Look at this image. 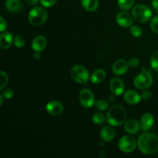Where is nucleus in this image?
<instances>
[{
    "label": "nucleus",
    "instance_id": "1",
    "mask_svg": "<svg viewBox=\"0 0 158 158\" xmlns=\"http://www.w3.org/2000/svg\"><path fill=\"white\" fill-rule=\"evenodd\" d=\"M140 151L143 154L151 155L158 152V137L151 133H143L137 140Z\"/></svg>",
    "mask_w": 158,
    "mask_h": 158
},
{
    "label": "nucleus",
    "instance_id": "2",
    "mask_svg": "<svg viewBox=\"0 0 158 158\" xmlns=\"http://www.w3.org/2000/svg\"><path fill=\"white\" fill-rule=\"evenodd\" d=\"M127 114L124 108L120 105H114L108 110L106 120L112 126H121L127 121Z\"/></svg>",
    "mask_w": 158,
    "mask_h": 158
},
{
    "label": "nucleus",
    "instance_id": "3",
    "mask_svg": "<svg viewBox=\"0 0 158 158\" xmlns=\"http://www.w3.org/2000/svg\"><path fill=\"white\" fill-rule=\"evenodd\" d=\"M47 18L48 13L46 10L44 8L40 6L31 9L28 16L29 23L34 26H40L44 24L47 20Z\"/></svg>",
    "mask_w": 158,
    "mask_h": 158
},
{
    "label": "nucleus",
    "instance_id": "4",
    "mask_svg": "<svg viewBox=\"0 0 158 158\" xmlns=\"http://www.w3.org/2000/svg\"><path fill=\"white\" fill-rule=\"evenodd\" d=\"M132 15L136 21L140 23H145L151 19L152 11L149 6L140 4L133 8Z\"/></svg>",
    "mask_w": 158,
    "mask_h": 158
},
{
    "label": "nucleus",
    "instance_id": "5",
    "mask_svg": "<svg viewBox=\"0 0 158 158\" xmlns=\"http://www.w3.org/2000/svg\"><path fill=\"white\" fill-rule=\"evenodd\" d=\"M153 83V77L148 71H143L136 77L134 80V85L138 89H146Z\"/></svg>",
    "mask_w": 158,
    "mask_h": 158
},
{
    "label": "nucleus",
    "instance_id": "6",
    "mask_svg": "<svg viewBox=\"0 0 158 158\" xmlns=\"http://www.w3.org/2000/svg\"><path fill=\"white\" fill-rule=\"evenodd\" d=\"M71 76L72 78L77 83L84 84L89 80V72L83 66L81 65H76L71 69Z\"/></svg>",
    "mask_w": 158,
    "mask_h": 158
},
{
    "label": "nucleus",
    "instance_id": "7",
    "mask_svg": "<svg viewBox=\"0 0 158 158\" xmlns=\"http://www.w3.org/2000/svg\"><path fill=\"white\" fill-rule=\"evenodd\" d=\"M119 148L124 153H131L135 150L137 141L132 136L126 135L122 137L119 140Z\"/></svg>",
    "mask_w": 158,
    "mask_h": 158
},
{
    "label": "nucleus",
    "instance_id": "8",
    "mask_svg": "<svg viewBox=\"0 0 158 158\" xmlns=\"http://www.w3.org/2000/svg\"><path fill=\"white\" fill-rule=\"evenodd\" d=\"M80 104L84 108H89L95 103L94 94L89 89H83L80 93L79 96Z\"/></svg>",
    "mask_w": 158,
    "mask_h": 158
},
{
    "label": "nucleus",
    "instance_id": "9",
    "mask_svg": "<svg viewBox=\"0 0 158 158\" xmlns=\"http://www.w3.org/2000/svg\"><path fill=\"white\" fill-rule=\"evenodd\" d=\"M129 63L123 59H119L116 60L112 66L113 72L115 75L122 76L127 72L129 69Z\"/></svg>",
    "mask_w": 158,
    "mask_h": 158
},
{
    "label": "nucleus",
    "instance_id": "10",
    "mask_svg": "<svg viewBox=\"0 0 158 158\" xmlns=\"http://www.w3.org/2000/svg\"><path fill=\"white\" fill-rule=\"evenodd\" d=\"M133 17L129 12H121L117 14L116 17V21L117 24L123 28H128L131 26L133 23Z\"/></svg>",
    "mask_w": 158,
    "mask_h": 158
},
{
    "label": "nucleus",
    "instance_id": "11",
    "mask_svg": "<svg viewBox=\"0 0 158 158\" xmlns=\"http://www.w3.org/2000/svg\"><path fill=\"white\" fill-rule=\"evenodd\" d=\"M46 109L50 115L60 116L63 112V105L58 100H52L47 103Z\"/></svg>",
    "mask_w": 158,
    "mask_h": 158
},
{
    "label": "nucleus",
    "instance_id": "12",
    "mask_svg": "<svg viewBox=\"0 0 158 158\" xmlns=\"http://www.w3.org/2000/svg\"><path fill=\"white\" fill-rule=\"evenodd\" d=\"M110 89L114 95H121L124 91L123 82L119 78L112 79L110 82Z\"/></svg>",
    "mask_w": 158,
    "mask_h": 158
},
{
    "label": "nucleus",
    "instance_id": "13",
    "mask_svg": "<svg viewBox=\"0 0 158 158\" xmlns=\"http://www.w3.org/2000/svg\"><path fill=\"white\" fill-rule=\"evenodd\" d=\"M123 99L129 104H137L141 100L140 94L133 89L126 91L123 94Z\"/></svg>",
    "mask_w": 158,
    "mask_h": 158
},
{
    "label": "nucleus",
    "instance_id": "14",
    "mask_svg": "<svg viewBox=\"0 0 158 158\" xmlns=\"http://www.w3.org/2000/svg\"><path fill=\"white\" fill-rule=\"evenodd\" d=\"M115 131L110 126H106L102 128L100 133V137L104 142H110L115 137Z\"/></svg>",
    "mask_w": 158,
    "mask_h": 158
},
{
    "label": "nucleus",
    "instance_id": "15",
    "mask_svg": "<svg viewBox=\"0 0 158 158\" xmlns=\"http://www.w3.org/2000/svg\"><path fill=\"white\" fill-rule=\"evenodd\" d=\"M154 123V118L152 114H144L140 119V127L143 131H148L151 129Z\"/></svg>",
    "mask_w": 158,
    "mask_h": 158
},
{
    "label": "nucleus",
    "instance_id": "16",
    "mask_svg": "<svg viewBox=\"0 0 158 158\" xmlns=\"http://www.w3.org/2000/svg\"><path fill=\"white\" fill-rule=\"evenodd\" d=\"M14 42L13 35L9 32H2L0 35V47L3 49H7L11 47Z\"/></svg>",
    "mask_w": 158,
    "mask_h": 158
},
{
    "label": "nucleus",
    "instance_id": "17",
    "mask_svg": "<svg viewBox=\"0 0 158 158\" xmlns=\"http://www.w3.org/2000/svg\"><path fill=\"white\" fill-rule=\"evenodd\" d=\"M47 40L43 35H38L35 37L32 43V48L35 52H41L46 48Z\"/></svg>",
    "mask_w": 158,
    "mask_h": 158
},
{
    "label": "nucleus",
    "instance_id": "18",
    "mask_svg": "<svg viewBox=\"0 0 158 158\" xmlns=\"http://www.w3.org/2000/svg\"><path fill=\"white\" fill-rule=\"evenodd\" d=\"M140 128H141L140 127V123H139L137 120L131 119V120H128L127 121L125 122L124 129L129 134H137L140 131Z\"/></svg>",
    "mask_w": 158,
    "mask_h": 158
},
{
    "label": "nucleus",
    "instance_id": "19",
    "mask_svg": "<svg viewBox=\"0 0 158 158\" xmlns=\"http://www.w3.org/2000/svg\"><path fill=\"white\" fill-rule=\"evenodd\" d=\"M23 3L20 0H6V8L9 12L15 13L21 12L23 9Z\"/></svg>",
    "mask_w": 158,
    "mask_h": 158
},
{
    "label": "nucleus",
    "instance_id": "20",
    "mask_svg": "<svg viewBox=\"0 0 158 158\" xmlns=\"http://www.w3.org/2000/svg\"><path fill=\"white\" fill-rule=\"evenodd\" d=\"M106 72L102 69H97L93 73L90 77V80L94 84H98L102 83L106 78Z\"/></svg>",
    "mask_w": 158,
    "mask_h": 158
},
{
    "label": "nucleus",
    "instance_id": "21",
    "mask_svg": "<svg viewBox=\"0 0 158 158\" xmlns=\"http://www.w3.org/2000/svg\"><path fill=\"white\" fill-rule=\"evenodd\" d=\"M82 6L88 12H94L97 9L99 5L98 0H81Z\"/></svg>",
    "mask_w": 158,
    "mask_h": 158
},
{
    "label": "nucleus",
    "instance_id": "22",
    "mask_svg": "<svg viewBox=\"0 0 158 158\" xmlns=\"http://www.w3.org/2000/svg\"><path fill=\"white\" fill-rule=\"evenodd\" d=\"M135 0H118V6L122 10H129L134 6Z\"/></svg>",
    "mask_w": 158,
    "mask_h": 158
},
{
    "label": "nucleus",
    "instance_id": "23",
    "mask_svg": "<svg viewBox=\"0 0 158 158\" xmlns=\"http://www.w3.org/2000/svg\"><path fill=\"white\" fill-rule=\"evenodd\" d=\"M92 119H93V121H94L96 124H99V125L103 124V123L105 122V120H106L104 116H103L102 114H100V113H96V114H94V115L93 116Z\"/></svg>",
    "mask_w": 158,
    "mask_h": 158
},
{
    "label": "nucleus",
    "instance_id": "24",
    "mask_svg": "<svg viewBox=\"0 0 158 158\" xmlns=\"http://www.w3.org/2000/svg\"><path fill=\"white\" fill-rule=\"evenodd\" d=\"M151 66L156 71H158V50L155 51L151 57Z\"/></svg>",
    "mask_w": 158,
    "mask_h": 158
},
{
    "label": "nucleus",
    "instance_id": "25",
    "mask_svg": "<svg viewBox=\"0 0 158 158\" xmlns=\"http://www.w3.org/2000/svg\"><path fill=\"white\" fill-rule=\"evenodd\" d=\"M95 106L97 110H99L103 111L108 109V107H109V104H108L107 102L105 101V100H100L97 102H96Z\"/></svg>",
    "mask_w": 158,
    "mask_h": 158
},
{
    "label": "nucleus",
    "instance_id": "26",
    "mask_svg": "<svg viewBox=\"0 0 158 158\" xmlns=\"http://www.w3.org/2000/svg\"><path fill=\"white\" fill-rule=\"evenodd\" d=\"M130 31H131V35L134 37H140V35H142V32H143L141 28L138 26H132V27L130 29Z\"/></svg>",
    "mask_w": 158,
    "mask_h": 158
},
{
    "label": "nucleus",
    "instance_id": "27",
    "mask_svg": "<svg viewBox=\"0 0 158 158\" xmlns=\"http://www.w3.org/2000/svg\"><path fill=\"white\" fill-rule=\"evenodd\" d=\"M14 44L17 48H23L25 45V40L23 36L18 35L14 38Z\"/></svg>",
    "mask_w": 158,
    "mask_h": 158
},
{
    "label": "nucleus",
    "instance_id": "28",
    "mask_svg": "<svg viewBox=\"0 0 158 158\" xmlns=\"http://www.w3.org/2000/svg\"><path fill=\"white\" fill-rule=\"evenodd\" d=\"M9 82V77L4 71H1V84H0V89H4L5 86L7 85Z\"/></svg>",
    "mask_w": 158,
    "mask_h": 158
},
{
    "label": "nucleus",
    "instance_id": "29",
    "mask_svg": "<svg viewBox=\"0 0 158 158\" xmlns=\"http://www.w3.org/2000/svg\"><path fill=\"white\" fill-rule=\"evenodd\" d=\"M151 28L153 32L158 34V15H156L151 19Z\"/></svg>",
    "mask_w": 158,
    "mask_h": 158
},
{
    "label": "nucleus",
    "instance_id": "30",
    "mask_svg": "<svg viewBox=\"0 0 158 158\" xmlns=\"http://www.w3.org/2000/svg\"><path fill=\"white\" fill-rule=\"evenodd\" d=\"M57 0H40V2L44 7L49 8L53 6L56 3Z\"/></svg>",
    "mask_w": 158,
    "mask_h": 158
},
{
    "label": "nucleus",
    "instance_id": "31",
    "mask_svg": "<svg viewBox=\"0 0 158 158\" xmlns=\"http://www.w3.org/2000/svg\"><path fill=\"white\" fill-rule=\"evenodd\" d=\"M2 95H3V97H4L5 99H7L8 100V99L12 98V97H13V95H14V92L12 89H6V90L3 91Z\"/></svg>",
    "mask_w": 158,
    "mask_h": 158
},
{
    "label": "nucleus",
    "instance_id": "32",
    "mask_svg": "<svg viewBox=\"0 0 158 158\" xmlns=\"http://www.w3.org/2000/svg\"><path fill=\"white\" fill-rule=\"evenodd\" d=\"M128 63H129L130 66H131V67H137L140 64V60L138 58L134 57V58H131Z\"/></svg>",
    "mask_w": 158,
    "mask_h": 158
},
{
    "label": "nucleus",
    "instance_id": "33",
    "mask_svg": "<svg viewBox=\"0 0 158 158\" xmlns=\"http://www.w3.org/2000/svg\"><path fill=\"white\" fill-rule=\"evenodd\" d=\"M140 97H141V99H143V100H148V99H150L152 97V93L150 90H144L140 94Z\"/></svg>",
    "mask_w": 158,
    "mask_h": 158
},
{
    "label": "nucleus",
    "instance_id": "34",
    "mask_svg": "<svg viewBox=\"0 0 158 158\" xmlns=\"http://www.w3.org/2000/svg\"><path fill=\"white\" fill-rule=\"evenodd\" d=\"M6 28H7V23L3 17H1L0 18V32H4Z\"/></svg>",
    "mask_w": 158,
    "mask_h": 158
},
{
    "label": "nucleus",
    "instance_id": "35",
    "mask_svg": "<svg viewBox=\"0 0 158 158\" xmlns=\"http://www.w3.org/2000/svg\"><path fill=\"white\" fill-rule=\"evenodd\" d=\"M25 2L30 6H35L38 3L39 0H25Z\"/></svg>",
    "mask_w": 158,
    "mask_h": 158
},
{
    "label": "nucleus",
    "instance_id": "36",
    "mask_svg": "<svg viewBox=\"0 0 158 158\" xmlns=\"http://www.w3.org/2000/svg\"><path fill=\"white\" fill-rule=\"evenodd\" d=\"M152 6L157 12H158V0H152Z\"/></svg>",
    "mask_w": 158,
    "mask_h": 158
},
{
    "label": "nucleus",
    "instance_id": "37",
    "mask_svg": "<svg viewBox=\"0 0 158 158\" xmlns=\"http://www.w3.org/2000/svg\"><path fill=\"white\" fill-rule=\"evenodd\" d=\"M33 57H34V59L36 60H40V58H41V54L40 53V52H35V53H34Z\"/></svg>",
    "mask_w": 158,
    "mask_h": 158
},
{
    "label": "nucleus",
    "instance_id": "38",
    "mask_svg": "<svg viewBox=\"0 0 158 158\" xmlns=\"http://www.w3.org/2000/svg\"><path fill=\"white\" fill-rule=\"evenodd\" d=\"M105 156H106V154H105L104 152H103V151H101L100 152V154H99V157L103 158V157H105Z\"/></svg>",
    "mask_w": 158,
    "mask_h": 158
},
{
    "label": "nucleus",
    "instance_id": "39",
    "mask_svg": "<svg viewBox=\"0 0 158 158\" xmlns=\"http://www.w3.org/2000/svg\"><path fill=\"white\" fill-rule=\"evenodd\" d=\"M3 98H4V97H3L2 94V95H0V106H2V105Z\"/></svg>",
    "mask_w": 158,
    "mask_h": 158
}]
</instances>
